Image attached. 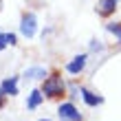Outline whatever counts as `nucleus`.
Segmentation results:
<instances>
[{
    "label": "nucleus",
    "mask_w": 121,
    "mask_h": 121,
    "mask_svg": "<svg viewBox=\"0 0 121 121\" xmlns=\"http://www.w3.org/2000/svg\"><path fill=\"white\" fill-rule=\"evenodd\" d=\"M42 92H44L48 99H60V97L66 95V86H64V82L57 77V73H55V75H51V77H46V79H44Z\"/></svg>",
    "instance_id": "obj_1"
},
{
    "label": "nucleus",
    "mask_w": 121,
    "mask_h": 121,
    "mask_svg": "<svg viewBox=\"0 0 121 121\" xmlns=\"http://www.w3.org/2000/svg\"><path fill=\"white\" fill-rule=\"evenodd\" d=\"M20 31H22L24 38H33V35H35V16H33V13H24V16H22Z\"/></svg>",
    "instance_id": "obj_2"
},
{
    "label": "nucleus",
    "mask_w": 121,
    "mask_h": 121,
    "mask_svg": "<svg viewBox=\"0 0 121 121\" xmlns=\"http://www.w3.org/2000/svg\"><path fill=\"white\" fill-rule=\"evenodd\" d=\"M117 11V0H99L97 2V13L101 18H108Z\"/></svg>",
    "instance_id": "obj_3"
},
{
    "label": "nucleus",
    "mask_w": 121,
    "mask_h": 121,
    "mask_svg": "<svg viewBox=\"0 0 121 121\" xmlns=\"http://www.w3.org/2000/svg\"><path fill=\"white\" fill-rule=\"evenodd\" d=\"M60 117L62 119H70V121H82V115L75 110L73 104H62L60 106Z\"/></svg>",
    "instance_id": "obj_4"
},
{
    "label": "nucleus",
    "mask_w": 121,
    "mask_h": 121,
    "mask_svg": "<svg viewBox=\"0 0 121 121\" xmlns=\"http://www.w3.org/2000/svg\"><path fill=\"white\" fill-rule=\"evenodd\" d=\"M84 66H86V55H77V57L66 66V70H68V73H73V75H77V73H82V70H84Z\"/></svg>",
    "instance_id": "obj_5"
},
{
    "label": "nucleus",
    "mask_w": 121,
    "mask_h": 121,
    "mask_svg": "<svg viewBox=\"0 0 121 121\" xmlns=\"http://www.w3.org/2000/svg\"><path fill=\"white\" fill-rule=\"evenodd\" d=\"M44 75H46V70H44V68H40V66H35V68H26V70H24V77H29V79H44Z\"/></svg>",
    "instance_id": "obj_6"
},
{
    "label": "nucleus",
    "mask_w": 121,
    "mask_h": 121,
    "mask_svg": "<svg viewBox=\"0 0 121 121\" xmlns=\"http://www.w3.org/2000/svg\"><path fill=\"white\" fill-rule=\"evenodd\" d=\"M18 79L16 77H11V79H7V82H2V92H7V95H16L18 92Z\"/></svg>",
    "instance_id": "obj_7"
},
{
    "label": "nucleus",
    "mask_w": 121,
    "mask_h": 121,
    "mask_svg": "<svg viewBox=\"0 0 121 121\" xmlns=\"http://www.w3.org/2000/svg\"><path fill=\"white\" fill-rule=\"evenodd\" d=\"M82 95H84V101H86L88 106H97V104H101V97H95L90 90H86V88H82Z\"/></svg>",
    "instance_id": "obj_8"
},
{
    "label": "nucleus",
    "mask_w": 121,
    "mask_h": 121,
    "mask_svg": "<svg viewBox=\"0 0 121 121\" xmlns=\"http://www.w3.org/2000/svg\"><path fill=\"white\" fill-rule=\"evenodd\" d=\"M42 97H44V92H42V90H33V92H31V97H29V108H31V110L40 106Z\"/></svg>",
    "instance_id": "obj_9"
},
{
    "label": "nucleus",
    "mask_w": 121,
    "mask_h": 121,
    "mask_svg": "<svg viewBox=\"0 0 121 121\" xmlns=\"http://www.w3.org/2000/svg\"><path fill=\"white\" fill-rule=\"evenodd\" d=\"M108 31L115 33L117 38H119V42H121V24H108Z\"/></svg>",
    "instance_id": "obj_10"
},
{
    "label": "nucleus",
    "mask_w": 121,
    "mask_h": 121,
    "mask_svg": "<svg viewBox=\"0 0 121 121\" xmlns=\"http://www.w3.org/2000/svg\"><path fill=\"white\" fill-rule=\"evenodd\" d=\"M9 44V33H0V51Z\"/></svg>",
    "instance_id": "obj_11"
},
{
    "label": "nucleus",
    "mask_w": 121,
    "mask_h": 121,
    "mask_svg": "<svg viewBox=\"0 0 121 121\" xmlns=\"http://www.w3.org/2000/svg\"><path fill=\"white\" fill-rule=\"evenodd\" d=\"M4 101H7V92H2V90H0V108L4 106Z\"/></svg>",
    "instance_id": "obj_12"
},
{
    "label": "nucleus",
    "mask_w": 121,
    "mask_h": 121,
    "mask_svg": "<svg viewBox=\"0 0 121 121\" xmlns=\"http://www.w3.org/2000/svg\"><path fill=\"white\" fill-rule=\"evenodd\" d=\"M42 121H44V119H42Z\"/></svg>",
    "instance_id": "obj_13"
}]
</instances>
